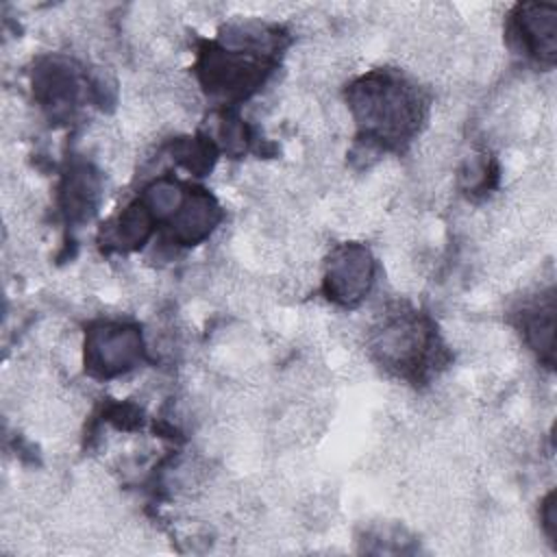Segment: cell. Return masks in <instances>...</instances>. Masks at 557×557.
I'll list each match as a JSON object with an SVG mask.
<instances>
[{"label":"cell","mask_w":557,"mask_h":557,"mask_svg":"<svg viewBox=\"0 0 557 557\" xmlns=\"http://www.w3.org/2000/svg\"><path fill=\"white\" fill-rule=\"evenodd\" d=\"M257 30H242L246 48L235 44L233 48H224L218 44H207L198 59V76L207 91L242 100L250 96L272 72L274 61L263 52L259 44H252Z\"/></svg>","instance_id":"cell-2"},{"label":"cell","mask_w":557,"mask_h":557,"mask_svg":"<svg viewBox=\"0 0 557 557\" xmlns=\"http://www.w3.org/2000/svg\"><path fill=\"white\" fill-rule=\"evenodd\" d=\"M144 359L141 333L133 324L100 322L87 331L85 368L98 379L128 372Z\"/></svg>","instance_id":"cell-4"},{"label":"cell","mask_w":557,"mask_h":557,"mask_svg":"<svg viewBox=\"0 0 557 557\" xmlns=\"http://www.w3.org/2000/svg\"><path fill=\"white\" fill-rule=\"evenodd\" d=\"M435 331L416 313L387 320L376 339V350L387 368L403 376H422L437 350Z\"/></svg>","instance_id":"cell-3"},{"label":"cell","mask_w":557,"mask_h":557,"mask_svg":"<svg viewBox=\"0 0 557 557\" xmlns=\"http://www.w3.org/2000/svg\"><path fill=\"white\" fill-rule=\"evenodd\" d=\"M374 283V259L361 244H342L326 268L324 292L339 305H357Z\"/></svg>","instance_id":"cell-5"},{"label":"cell","mask_w":557,"mask_h":557,"mask_svg":"<svg viewBox=\"0 0 557 557\" xmlns=\"http://www.w3.org/2000/svg\"><path fill=\"white\" fill-rule=\"evenodd\" d=\"M348 102L366 139L400 146L411 139L424 115L420 91L403 76L372 72L348 89Z\"/></svg>","instance_id":"cell-1"},{"label":"cell","mask_w":557,"mask_h":557,"mask_svg":"<svg viewBox=\"0 0 557 557\" xmlns=\"http://www.w3.org/2000/svg\"><path fill=\"white\" fill-rule=\"evenodd\" d=\"M522 331L527 342L540 352V357L550 366L553 363V339H555V302L548 296L544 302L533 305L522 313Z\"/></svg>","instance_id":"cell-9"},{"label":"cell","mask_w":557,"mask_h":557,"mask_svg":"<svg viewBox=\"0 0 557 557\" xmlns=\"http://www.w3.org/2000/svg\"><path fill=\"white\" fill-rule=\"evenodd\" d=\"M98 178L89 172L87 165L74 168L72 174L65 178L63 187V207L72 220H85L91 215L96 200H98Z\"/></svg>","instance_id":"cell-10"},{"label":"cell","mask_w":557,"mask_h":557,"mask_svg":"<svg viewBox=\"0 0 557 557\" xmlns=\"http://www.w3.org/2000/svg\"><path fill=\"white\" fill-rule=\"evenodd\" d=\"M222 220L218 200L207 189H187L178 211L168 220L170 235L181 246H196L211 235Z\"/></svg>","instance_id":"cell-7"},{"label":"cell","mask_w":557,"mask_h":557,"mask_svg":"<svg viewBox=\"0 0 557 557\" xmlns=\"http://www.w3.org/2000/svg\"><path fill=\"white\" fill-rule=\"evenodd\" d=\"M513 37L527 54L542 63H553L557 52V9L555 4H518L511 24Z\"/></svg>","instance_id":"cell-6"},{"label":"cell","mask_w":557,"mask_h":557,"mask_svg":"<svg viewBox=\"0 0 557 557\" xmlns=\"http://www.w3.org/2000/svg\"><path fill=\"white\" fill-rule=\"evenodd\" d=\"M33 87L39 102L52 109L54 115L70 111L78 98V78L74 70L61 59L44 61L33 74Z\"/></svg>","instance_id":"cell-8"},{"label":"cell","mask_w":557,"mask_h":557,"mask_svg":"<svg viewBox=\"0 0 557 557\" xmlns=\"http://www.w3.org/2000/svg\"><path fill=\"white\" fill-rule=\"evenodd\" d=\"M542 524H544V531L546 535L557 542V500H555V492H550L546 498H544V505H542Z\"/></svg>","instance_id":"cell-11"}]
</instances>
